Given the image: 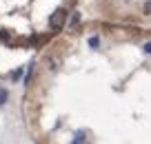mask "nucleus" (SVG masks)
I'll use <instances>...</instances> for the list:
<instances>
[{
  "label": "nucleus",
  "instance_id": "423d86ee",
  "mask_svg": "<svg viewBox=\"0 0 151 144\" xmlns=\"http://www.w3.org/2000/svg\"><path fill=\"white\" fill-rule=\"evenodd\" d=\"M85 133H76V138H73V142H85Z\"/></svg>",
  "mask_w": 151,
  "mask_h": 144
},
{
  "label": "nucleus",
  "instance_id": "f257e3e1",
  "mask_svg": "<svg viewBox=\"0 0 151 144\" xmlns=\"http://www.w3.org/2000/svg\"><path fill=\"white\" fill-rule=\"evenodd\" d=\"M65 22H67V11L65 9H56L51 14V18H49V27H51L53 31H60V29L65 27Z\"/></svg>",
  "mask_w": 151,
  "mask_h": 144
},
{
  "label": "nucleus",
  "instance_id": "0eeeda50",
  "mask_svg": "<svg viewBox=\"0 0 151 144\" xmlns=\"http://www.w3.org/2000/svg\"><path fill=\"white\" fill-rule=\"evenodd\" d=\"M145 53H149V56H151V42H147V44H145Z\"/></svg>",
  "mask_w": 151,
  "mask_h": 144
},
{
  "label": "nucleus",
  "instance_id": "39448f33",
  "mask_svg": "<svg viewBox=\"0 0 151 144\" xmlns=\"http://www.w3.org/2000/svg\"><path fill=\"white\" fill-rule=\"evenodd\" d=\"M98 44H100V40H98L96 36H93V38H89V47H91V49H96Z\"/></svg>",
  "mask_w": 151,
  "mask_h": 144
},
{
  "label": "nucleus",
  "instance_id": "7ed1b4c3",
  "mask_svg": "<svg viewBox=\"0 0 151 144\" xmlns=\"http://www.w3.org/2000/svg\"><path fill=\"white\" fill-rule=\"evenodd\" d=\"M7 100H9V91H7L5 87H0V107H2Z\"/></svg>",
  "mask_w": 151,
  "mask_h": 144
},
{
  "label": "nucleus",
  "instance_id": "f03ea898",
  "mask_svg": "<svg viewBox=\"0 0 151 144\" xmlns=\"http://www.w3.org/2000/svg\"><path fill=\"white\" fill-rule=\"evenodd\" d=\"M78 24H80V14H78V11H76V14L71 16V22H69V29H76V27H78Z\"/></svg>",
  "mask_w": 151,
  "mask_h": 144
},
{
  "label": "nucleus",
  "instance_id": "20e7f679",
  "mask_svg": "<svg viewBox=\"0 0 151 144\" xmlns=\"http://www.w3.org/2000/svg\"><path fill=\"white\" fill-rule=\"evenodd\" d=\"M142 11H145L147 16H151V0H147V2H145V7H142Z\"/></svg>",
  "mask_w": 151,
  "mask_h": 144
}]
</instances>
